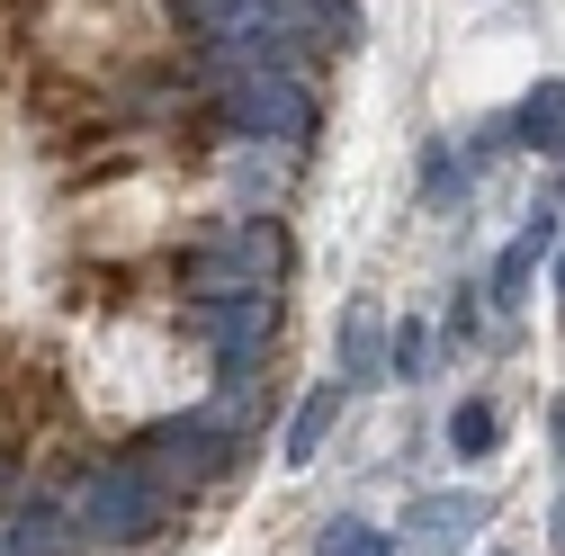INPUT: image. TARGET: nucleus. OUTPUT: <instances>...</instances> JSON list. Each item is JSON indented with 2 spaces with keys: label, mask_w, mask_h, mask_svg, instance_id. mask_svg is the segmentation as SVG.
Returning a JSON list of instances; mask_svg holds the SVG:
<instances>
[{
  "label": "nucleus",
  "mask_w": 565,
  "mask_h": 556,
  "mask_svg": "<svg viewBox=\"0 0 565 556\" xmlns=\"http://www.w3.org/2000/svg\"><path fill=\"white\" fill-rule=\"evenodd\" d=\"M547 269H556V306H565V243H556V260H547Z\"/></svg>",
  "instance_id": "2eb2a0df"
},
{
  "label": "nucleus",
  "mask_w": 565,
  "mask_h": 556,
  "mask_svg": "<svg viewBox=\"0 0 565 556\" xmlns=\"http://www.w3.org/2000/svg\"><path fill=\"white\" fill-rule=\"evenodd\" d=\"M189 323L216 341L225 377H243V368H260L269 332H278V297H269V288H243V297H198V306H189Z\"/></svg>",
  "instance_id": "39448f33"
},
{
  "label": "nucleus",
  "mask_w": 565,
  "mask_h": 556,
  "mask_svg": "<svg viewBox=\"0 0 565 556\" xmlns=\"http://www.w3.org/2000/svg\"><path fill=\"white\" fill-rule=\"evenodd\" d=\"M386 368H395V332H386L377 297H350V314H341V386H377Z\"/></svg>",
  "instance_id": "6e6552de"
},
{
  "label": "nucleus",
  "mask_w": 565,
  "mask_h": 556,
  "mask_svg": "<svg viewBox=\"0 0 565 556\" xmlns=\"http://www.w3.org/2000/svg\"><path fill=\"white\" fill-rule=\"evenodd\" d=\"M556 216H565V206H539V216L503 243V260H493V278H484V297H493V306H530L539 269H547V260H556V243H565V234H556Z\"/></svg>",
  "instance_id": "0eeeda50"
},
{
  "label": "nucleus",
  "mask_w": 565,
  "mask_h": 556,
  "mask_svg": "<svg viewBox=\"0 0 565 556\" xmlns=\"http://www.w3.org/2000/svg\"><path fill=\"white\" fill-rule=\"evenodd\" d=\"M332 423H341V386H306V404H297L288 440H278V458H288V467H306V458L332 440Z\"/></svg>",
  "instance_id": "9d476101"
},
{
  "label": "nucleus",
  "mask_w": 565,
  "mask_h": 556,
  "mask_svg": "<svg viewBox=\"0 0 565 556\" xmlns=\"http://www.w3.org/2000/svg\"><path fill=\"white\" fill-rule=\"evenodd\" d=\"M216 117L234 135H252V145H306L315 135V99H306L297 73H225Z\"/></svg>",
  "instance_id": "7ed1b4c3"
},
{
  "label": "nucleus",
  "mask_w": 565,
  "mask_h": 556,
  "mask_svg": "<svg viewBox=\"0 0 565 556\" xmlns=\"http://www.w3.org/2000/svg\"><path fill=\"white\" fill-rule=\"evenodd\" d=\"M493 440H503L493 404H484V395H467V404L449 413V449H458V458H493Z\"/></svg>",
  "instance_id": "9b49d317"
},
{
  "label": "nucleus",
  "mask_w": 565,
  "mask_h": 556,
  "mask_svg": "<svg viewBox=\"0 0 565 556\" xmlns=\"http://www.w3.org/2000/svg\"><path fill=\"white\" fill-rule=\"evenodd\" d=\"M225 458H234V404L180 413V423H162L153 449H145V467L171 484V494H189V484H206V475H225Z\"/></svg>",
  "instance_id": "20e7f679"
},
{
  "label": "nucleus",
  "mask_w": 565,
  "mask_h": 556,
  "mask_svg": "<svg viewBox=\"0 0 565 556\" xmlns=\"http://www.w3.org/2000/svg\"><path fill=\"white\" fill-rule=\"evenodd\" d=\"M556 206H565V180H556Z\"/></svg>",
  "instance_id": "dca6fc26"
},
{
  "label": "nucleus",
  "mask_w": 565,
  "mask_h": 556,
  "mask_svg": "<svg viewBox=\"0 0 565 556\" xmlns=\"http://www.w3.org/2000/svg\"><path fill=\"white\" fill-rule=\"evenodd\" d=\"M440 360H431V323H422V314H404L395 323V377H431Z\"/></svg>",
  "instance_id": "ddd939ff"
},
{
  "label": "nucleus",
  "mask_w": 565,
  "mask_h": 556,
  "mask_svg": "<svg viewBox=\"0 0 565 556\" xmlns=\"http://www.w3.org/2000/svg\"><path fill=\"white\" fill-rule=\"evenodd\" d=\"M547 440H556V458H565V395L547 404Z\"/></svg>",
  "instance_id": "4468645a"
},
{
  "label": "nucleus",
  "mask_w": 565,
  "mask_h": 556,
  "mask_svg": "<svg viewBox=\"0 0 565 556\" xmlns=\"http://www.w3.org/2000/svg\"><path fill=\"white\" fill-rule=\"evenodd\" d=\"M512 135H521V145H530L539 162H565V82H556V73L521 90V108H512Z\"/></svg>",
  "instance_id": "1a4fd4ad"
},
{
  "label": "nucleus",
  "mask_w": 565,
  "mask_h": 556,
  "mask_svg": "<svg viewBox=\"0 0 565 556\" xmlns=\"http://www.w3.org/2000/svg\"><path fill=\"white\" fill-rule=\"evenodd\" d=\"M484 521H493V494H422V503L395 512V538L422 547V556H449V547H467Z\"/></svg>",
  "instance_id": "423d86ee"
},
{
  "label": "nucleus",
  "mask_w": 565,
  "mask_h": 556,
  "mask_svg": "<svg viewBox=\"0 0 565 556\" xmlns=\"http://www.w3.org/2000/svg\"><path fill=\"white\" fill-rule=\"evenodd\" d=\"M171 512V484L145 467V458H108V467H82L73 503H63V521H73V538L90 547H145Z\"/></svg>",
  "instance_id": "f257e3e1"
},
{
  "label": "nucleus",
  "mask_w": 565,
  "mask_h": 556,
  "mask_svg": "<svg viewBox=\"0 0 565 556\" xmlns=\"http://www.w3.org/2000/svg\"><path fill=\"white\" fill-rule=\"evenodd\" d=\"M315 556H404V538L395 530H369V521H332Z\"/></svg>",
  "instance_id": "f8f14e48"
},
{
  "label": "nucleus",
  "mask_w": 565,
  "mask_h": 556,
  "mask_svg": "<svg viewBox=\"0 0 565 556\" xmlns=\"http://www.w3.org/2000/svg\"><path fill=\"white\" fill-rule=\"evenodd\" d=\"M288 269V234H278L269 216H234V225H216V243H198L189 260H180V278L198 297H243V288H269V278Z\"/></svg>",
  "instance_id": "f03ea898"
}]
</instances>
